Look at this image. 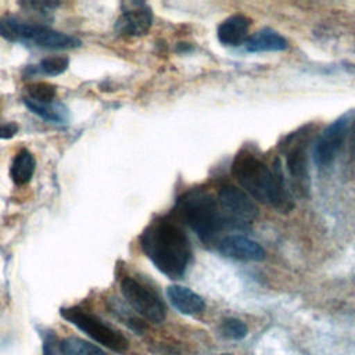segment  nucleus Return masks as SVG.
I'll use <instances>...</instances> for the list:
<instances>
[{"instance_id": "nucleus-24", "label": "nucleus", "mask_w": 355, "mask_h": 355, "mask_svg": "<svg viewBox=\"0 0 355 355\" xmlns=\"http://www.w3.org/2000/svg\"><path fill=\"white\" fill-rule=\"evenodd\" d=\"M352 147H354V151H355V123H354V128H352Z\"/></svg>"}, {"instance_id": "nucleus-9", "label": "nucleus", "mask_w": 355, "mask_h": 355, "mask_svg": "<svg viewBox=\"0 0 355 355\" xmlns=\"http://www.w3.org/2000/svg\"><path fill=\"white\" fill-rule=\"evenodd\" d=\"M153 24L151 8L146 3H123L122 14L116 19L115 31L125 36H141L147 33Z\"/></svg>"}, {"instance_id": "nucleus-7", "label": "nucleus", "mask_w": 355, "mask_h": 355, "mask_svg": "<svg viewBox=\"0 0 355 355\" xmlns=\"http://www.w3.org/2000/svg\"><path fill=\"white\" fill-rule=\"evenodd\" d=\"M349 123L348 114L337 118L334 122H331L318 137L313 146V161L319 166H327L330 165L334 158L337 157V153L340 151L345 136L347 129Z\"/></svg>"}, {"instance_id": "nucleus-10", "label": "nucleus", "mask_w": 355, "mask_h": 355, "mask_svg": "<svg viewBox=\"0 0 355 355\" xmlns=\"http://www.w3.org/2000/svg\"><path fill=\"white\" fill-rule=\"evenodd\" d=\"M286 166L293 190H295V193L301 197H308L311 191V175L306 151L302 143H297L287 151Z\"/></svg>"}, {"instance_id": "nucleus-18", "label": "nucleus", "mask_w": 355, "mask_h": 355, "mask_svg": "<svg viewBox=\"0 0 355 355\" xmlns=\"http://www.w3.org/2000/svg\"><path fill=\"white\" fill-rule=\"evenodd\" d=\"M26 89H28V98L36 103H43V104L53 103L57 94L55 86L47 82H36L29 85Z\"/></svg>"}, {"instance_id": "nucleus-14", "label": "nucleus", "mask_w": 355, "mask_h": 355, "mask_svg": "<svg viewBox=\"0 0 355 355\" xmlns=\"http://www.w3.org/2000/svg\"><path fill=\"white\" fill-rule=\"evenodd\" d=\"M244 47L250 53L282 51L287 49V40L276 31L263 28L247 39Z\"/></svg>"}, {"instance_id": "nucleus-16", "label": "nucleus", "mask_w": 355, "mask_h": 355, "mask_svg": "<svg viewBox=\"0 0 355 355\" xmlns=\"http://www.w3.org/2000/svg\"><path fill=\"white\" fill-rule=\"evenodd\" d=\"M25 105L36 115L40 118L53 122V123H61L67 121V110L62 105H55L54 103L43 104V103H36L28 97L24 100Z\"/></svg>"}, {"instance_id": "nucleus-22", "label": "nucleus", "mask_w": 355, "mask_h": 355, "mask_svg": "<svg viewBox=\"0 0 355 355\" xmlns=\"http://www.w3.org/2000/svg\"><path fill=\"white\" fill-rule=\"evenodd\" d=\"M24 7H31V8H40V10H47V8H55L60 6V3L54 1H28V3H21Z\"/></svg>"}, {"instance_id": "nucleus-23", "label": "nucleus", "mask_w": 355, "mask_h": 355, "mask_svg": "<svg viewBox=\"0 0 355 355\" xmlns=\"http://www.w3.org/2000/svg\"><path fill=\"white\" fill-rule=\"evenodd\" d=\"M43 355H57V354L54 352V349L51 348L50 344H46L43 348Z\"/></svg>"}, {"instance_id": "nucleus-11", "label": "nucleus", "mask_w": 355, "mask_h": 355, "mask_svg": "<svg viewBox=\"0 0 355 355\" xmlns=\"http://www.w3.org/2000/svg\"><path fill=\"white\" fill-rule=\"evenodd\" d=\"M219 252L225 257L240 261H262L265 250L261 244L241 234H230L219 241Z\"/></svg>"}, {"instance_id": "nucleus-5", "label": "nucleus", "mask_w": 355, "mask_h": 355, "mask_svg": "<svg viewBox=\"0 0 355 355\" xmlns=\"http://www.w3.org/2000/svg\"><path fill=\"white\" fill-rule=\"evenodd\" d=\"M60 313L67 322H69L71 324H73L75 327L86 333L90 338H93L98 344H103L104 347L115 352H123L128 349V345H129L128 340L121 333H118L116 330L105 324L103 320H100L94 315L87 313L83 309L76 306L62 308Z\"/></svg>"}, {"instance_id": "nucleus-8", "label": "nucleus", "mask_w": 355, "mask_h": 355, "mask_svg": "<svg viewBox=\"0 0 355 355\" xmlns=\"http://www.w3.org/2000/svg\"><path fill=\"white\" fill-rule=\"evenodd\" d=\"M218 202L230 218L237 222H252L258 216V207L244 190L236 186H223L218 194Z\"/></svg>"}, {"instance_id": "nucleus-3", "label": "nucleus", "mask_w": 355, "mask_h": 355, "mask_svg": "<svg viewBox=\"0 0 355 355\" xmlns=\"http://www.w3.org/2000/svg\"><path fill=\"white\" fill-rule=\"evenodd\" d=\"M0 36L10 42L31 43L49 50H69L80 46V40L72 35L44 25L29 24L10 15L0 18Z\"/></svg>"}, {"instance_id": "nucleus-6", "label": "nucleus", "mask_w": 355, "mask_h": 355, "mask_svg": "<svg viewBox=\"0 0 355 355\" xmlns=\"http://www.w3.org/2000/svg\"><path fill=\"white\" fill-rule=\"evenodd\" d=\"M121 291L129 305L143 318L153 323H161L166 316V308L155 291L126 276L121 282Z\"/></svg>"}, {"instance_id": "nucleus-20", "label": "nucleus", "mask_w": 355, "mask_h": 355, "mask_svg": "<svg viewBox=\"0 0 355 355\" xmlns=\"http://www.w3.org/2000/svg\"><path fill=\"white\" fill-rule=\"evenodd\" d=\"M247 326L236 318H227L220 324V333L230 340H241L247 336Z\"/></svg>"}, {"instance_id": "nucleus-15", "label": "nucleus", "mask_w": 355, "mask_h": 355, "mask_svg": "<svg viewBox=\"0 0 355 355\" xmlns=\"http://www.w3.org/2000/svg\"><path fill=\"white\" fill-rule=\"evenodd\" d=\"M35 157L31 151H28L26 148H22L17 153V155L12 159V164L10 166V176L12 179V182L17 186H22L26 184L35 172Z\"/></svg>"}, {"instance_id": "nucleus-21", "label": "nucleus", "mask_w": 355, "mask_h": 355, "mask_svg": "<svg viewBox=\"0 0 355 355\" xmlns=\"http://www.w3.org/2000/svg\"><path fill=\"white\" fill-rule=\"evenodd\" d=\"M18 125L14 122H0V139H11L17 135Z\"/></svg>"}, {"instance_id": "nucleus-1", "label": "nucleus", "mask_w": 355, "mask_h": 355, "mask_svg": "<svg viewBox=\"0 0 355 355\" xmlns=\"http://www.w3.org/2000/svg\"><path fill=\"white\" fill-rule=\"evenodd\" d=\"M232 173L247 194L272 207L280 214H288L294 208L293 196L286 184L279 162L275 171L248 153H240L232 164Z\"/></svg>"}, {"instance_id": "nucleus-2", "label": "nucleus", "mask_w": 355, "mask_h": 355, "mask_svg": "<svg viewBox=\"0 0 355 355\" xmlns=\"http://www.w3.org/2000/svg\"><path fill=\"white\" fill-rule=\"evenodd\" d=\"M140 245L154 266L171 279L184 275L191 248L183 230L168 219L150 225L140 237Z\"/></svg>"}, {"instance_id": "nucleus-25", "label": "nucleus", "mask_w": 355, "mask_h": 355, "mask_svg": "<svg viewBox=\"0 0 355 355\" xmlns=\"http://www.w3.org/2000/svg\"><path fill=\"white\" fill-rule=\"evenodd\" d=\"M220 355H232V354H220Z\"/></svg>"}, {"instance_id": "nucleus-12", "label": "nucleus", "mask_w": 355, "mask_h": 355, "mask_svg": "<svg viewBox=\"0 0 355 355\" xmlns=\"http://www.w3.org/2000/svg\"><path fill=\"white\" fill-rule=\"evenodd\" d=\"M248 26H250V19L247 17L234 14L227 17L219 24L216 36L222 44L236 47L247 42Z\"/></svg>"}, {"instance_id": "nucleus-17", "label": "nucleus", "mask_w": 355, "mask_h": 355, "mask_svg": "<svg viewBox=\"0 0 355 355\" xmlns=\"http://www.w3.org/2000/svg\"><path fill=\"white\" fill-rule=\"evenodd\" d=\"M62 355H105L97 345L79 337H67L60 343Z\"/></svg>"}, {"instance_id": "nucleus-4", "label": "nucleus", "mask_w": 355, "mask_h": 355, "mask_svg": "<svg viewBox=\"0 0 355 355\" xmlns=\"http://www.w3.org/2000/svg\"><path fill=\"white\" fill-rule=\"evenodd\" d=\"M179 209L184 222L202 240H211L223 226V216L216 200L207 191L193 190L179 200Z\"/></svg>"}, {"instance_id": "nucleus-13", "label": "nucleus", "mask_w": 355, "mask_h": 355, "mask_svg": "<svg viewBox=\"0 0 355 355\" xmlns=\"http://www.w3.org/2000/svg\"><path fill=\"white\" fill-rule=\"evenodd\" d=\"M166 295L171 304L184 315H194L204 311V300L197 293L191 291L187 287L179 284L169 286L166 290Z\"/></svg>"}, {"instance_id": "nucleus-19", "label": "nucleus", "mask_w": 355, "mask_h": 355, "mask_svg": "<svg viewBox=\"0 0 355 355\" xmlns=\"http://www.w3.org/2000/svg\"><path fill=\"white\" fill-rule=\"evenodd\" d=\"M68 64H69V60L68 57H64V55H53V57H47V58H43L37 68L40 69V72L46 73V75H50V76H55V75H60L62 72L67 71L68 68Z\"/></svg>"}]
</instances>
